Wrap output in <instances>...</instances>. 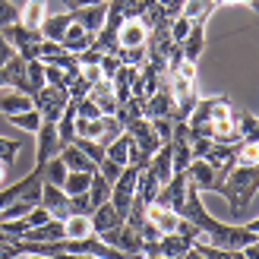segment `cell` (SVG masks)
Wrapping results in <instances>:
<instances>
[{"mask_svg":"<svg viewBox=\"0 0 259 259\" xmlns=\"http://www.w3.org/2000/svg\"><path fill=\"white\" fill-rule=\"evenodd\" d=\"M222 196L228 199L231 205V215L234 218H243L250 209L253 196L259 193V164H234L228 171V177L222 180Z\"/></svg>","mask_w":259,"mask_h":259,"instance_id":"cell-1","label":"cell"},{"mask_svg":"<svg viewBox=\"0 0 259 259\" xmlns=\"http://www.w3.org/2000/svg\"><path fill=\"white\" fill-rule=\"evenodd\" d=\"M32 105H35L38 114H41V120L57 123V117L63 114V108L70 105V92H67V89H60V85H41L32 95Z\"/></svg>","mask_w":259,"mask_h":259,"instance_id":"cell-2","label":"cell"},{"mask_svg":"<svg viewBox=\"0 0 259 259\" xmlns=\"http://www.w3.org/2000/svg\"><path fill=\"white\" fill-rule=\"evenodd\" d=\"M136 177H139V167H133V164H126L123 171H120V177L111 184V205L117 209V215L120 218H126V212H130V202H133V196H136Z\"/></svg>","mask_w":259,"mask_h":259,"instance_id":"cell-3","label":"cell"},{"mask_svg":"<svg viewBox=\"0 0 259 259\" xmlns=\"http://www.w3.org/2000/svg\"><path fill=\"white\" fill-rule=\"evenodd\" d=\"M98 237L105 240L108 247L120 250V253H142V237H139V231H136V228H130L126 222L114 225V228H108V231H101Z\"/></svg>","mask_w":259,"mask_h":259,"instance_id":"cell-4","label":"cell"},{"mask_svg":"<svg viewBox=\"0 0 259 259\" xmlns=\"http://www.w3.org/2000/svg\"><path fill=\"white\" fill-rule=\"evenodd\" d=\"M187 180L193 187H196L199 193H218L222 190V180H218V174H215V167L205 161V158H193L190 164H187Z\"/></svg>","mask_w":259,"mask_h":259,"instance_id":"cell-5","label":"cell"},{"mask_svg":"<svg viewBox=\"0 0 259 259\" xmlns=\"http://www.w3.org/2000/svg\"><path fill=\"white\" fill-rule=\"evenodd\" d=\"M35 164H48L54 155H60V136H57V126L54 123H48V120H41V126L35 130Z\"/></svg>","mask_w":259,"mask_h":259,"instance_id":"cell-6","label":"cell"},{"mask_svg":"<svg viewBox=\"0 0 259 259\" xmlns=\"http://www.w3.org/2000/svg\"><path fill=\"white\" fill-rule=\"evenodd\" d=\"M184 199H187V174L180 171V174H174L171 180H167V184H161V190H158V196H155L152 205H161V209L180 212Z\"/></svg>","mask_w":259,"mask_h":259,"instance_id":"cell-7","label":"cell"},{"mask_svg":"<svg viewBox=\"0 0 259 259\" xmlns=\"http://www.w3.org/2000/svg\"><path fill=\"white\" fill-rule=\"evenodd\" d=\"M123 130H126L130 136H133V142L149 155V158L161 149V139H158V133L152 130V120H149V117H136V120H130Z\"/></svg>","mask_w":259,"mask_h":259,"instance_id":"cell-8","label":"cell"},{"mask_svg":"<svg viewBox=\"0 0 259 259\" xmlns=\"http://www.w3.org/2000/svg\"><path fill=\"white\" fill-rule=\"evenodd\" d=\"M105 16H108V0L101 4H92V7H79V10H70V19L76 25H82L89 35H98L101 25H105Z\"/></svg>","mask_w":259,"mask_h":259,"instance_id":"cell-9","label":"cell"},{"mask_svg":"<svg viewBox=\"0 0 259 259\" xmlns=\"http://www.w3.org/2000/svg\"><path fill=\"white\" fill-rule=\"evenodd\" d=\"M174 111V95H171V85H167V79L158 85V92L149 95L146 101H142V117H171Z\"/></svg>","mask_w":259,"mask_h":259,"instance_id":"cell-10","label":"cell"},{"mask_svg":"<svg viewBox=\"0 0 259 259\" xmlns=\"http://www.w3.org/2000/svg\"><path fill=\"white\" fill-rule=\"evenodd\" d=\"M41 205L54 215V218H67L70 215V196L63 193V187H57V184H41Z\"/></svg>","mask_w":259,"mask_h":259,"instance_id":"cell-11","label":"cell"},{"mask_svg":"<svg viewBox=\"0 0 259 259\" xmlns=\"http://www.w3.org/2000/svg\"><path fill=\"white\" fill-rule=\"evenodd\" d=\"M146 218L161 231V234H177L180 225H184V215H180V212H171V209H161V205H149V209H146Z\"/></svg>","mask_w":259,"mask_h":259,"instance_id":"cell-12","label":"cell"},{"mask_svg":"<svg viewBox=\"0 0 259 259\" xmlns=\"http://www.w3.org/2000/svg\"><path fill=\"white\" fill-rule=\"evenodd\" d=\"M89 98L98 105L101 117H114V111H117V95H114V89H111V79H98L92 89H89Z\"/></svg>","mask_w":259,"mask_h":259,"instance_id":"cell-13","label":"cell"},{"mask_svg":"<svg viewBox=\"0 0 259 259\" xmlns=\"http://www.w3.org/2000/svg\"><path fill=\"white\" fill-rule=\"evenodd\" d=\"M139 22L146 25V32H152V29H171V19H167V13H164V7L158 4V0H142Z\"/></svg>","mask_w":259,"mask_h":259,"instance_id":"cell-14","label":"cell"},{"mask_svg":"<svg viewBox=\"0 0 259 259\" xmlns=\"http://www.w3.org/2000/svg\"><path fill=\"white\" fill-rule=\"evenodd\" d=\"M60 45L70 51V54H82V51H89L95 45V35H89L82 25H76V22H70V29H67V35L60 38Z\"/></svg>","mask_w":259,"mask_h":259,"instance_id":"cell-15","label":"cell"},{"mask_svg":"<svg viewBox=\"0 0 259 259\" xmlns=\"http://www.w3.org/2000/svg\"><path fill=\"white\" fill-rule=\"evenodd\" d=\"M60 161L67 164V171H85V174H95V171H98V164L89 158V155H82L79 149L73 146V142L60 149Z\"/></svg>","mask_w":259,"mask_h":259,"instance_id":"cell-16","label":"cell"},{"mask_svg":"<svg viewBox=\"0 0 259 259\" xmlns=\"http://www.w3.org/2000/svg\"><path fill=\"white\" fill-rule=\"evenodd\" d=\"M146 25H142L139 19H126L123 25H120V32H117V45L126 51V48H142L146 45Z\"/></svg>","mask_w":259,"mask_h":259,"instance_id":"cell-17","label":"cell"},{"mask_svg":"<svg viewBox=\"0 0 259 259\" xmlns=\"http://www.w3.org/2000/svg\"><path fill=\"white\" fill-rule=\"evenodd\" d=\"M180 48H184V60L196 63V60H199V54L205 51V25L193 22V29H190V35L184 38V41H180Z\"/></svg>","mask_w":259,"mask_h":259,"instance_id":"cell-18","label":"cell"},{"mask_svg":"<svg viewBox=\"0 0 259 259\" xmlns=\"http://www.w3.org/2000/svg\"><path fill=\"white\" fill-rule=\"evenodd\" d=\"M89 218H92V234H101V231H108V228H114V225H120V222H123V218L117 215V209H114L111 202L95 205Z\"/></svg>","mask_w":259,"mask_h":259,"instance_id":"cell-19","label":"cell"},{"mask_svg":"<svg viewBox=\"0 0 259 259\" xmlns=\"http://www.w3.org/2000/svg\"><path fill=\"white\" fill-rule=\"evenodd\" d=\"M70 10H63V13H54V16H45V22H41V35L48 38V41H60L63 35H67V29H70Z\"/></svg>","mask_w":259,"mask_h":259,"instance_id":"cell-20","label":"cell"},{"mask_svg":"<svg viewBox=\"0 0 259 259\" xmlns=\"http://www.w3.org/2000/svg\"><path fill=\"white\" fill-rule=\"evenodd\" d=\"M158 190H161V180L155 177L149 167H142L139 177H136V196L146 202V205H152V202H155V196H158Z\"/></svg>","mask_w":259,"mask_h":259,"instance_id":"cell-21","label":"cell"},{"mask_svg":"<svg viewBox=\"0 0 259 259\" xmlns=\"http://www.w3.org/2000/svg\"><path fill=\"white\" fill-rule=\"evenodd\" d=\"M45 16H48L45 0H25V7L19 10V22L25 25V29H38V32H41Z\"/></svg>","mask_w":259,"mask_h":259,"instance_id":"cell-22","label":"cell"},{"mask_svg":"<svg viewBox=\"0 0 259 259\" xmlns=\"http://www.w3.org/2000/svg\"><path fill=\"white\" fill-rule=\"evenodd\" d=\"M215 0H187L184 4V13H180V16H187L190 22H199V25H205L209 22V16L215 13Z\"/></svg>","mask_w":259,"mask_h":259,"instance_id":"cell-23","label":"cell"},{"mask_svg":"<svg viewBox=\"0 0 259 259\" xmlns=\"http://www.w3.org/2000/svg\"><path fill=\"white\" fill-rule=\"evenodd\" d=\"M63 228H67L70 240H82V237L92 234V218L89 215H67L63 218Z\"/></svg>","mask_w":259,"mask_h":259,"instance_id":"cell-24","label":"cell"},{"mask_svg":"<svg viewBox=\"0 0 259 259\" xmlns=\"http://www.w3.org/2000/svg\"><path fill=\"white\" fill-rule=\"evenodd\" d=\"M142 101H146V98H126L123 101V105H117V111H114V120H117V126L123 130L130 120H136V117H142Z\"/></svg>","mask_w":259,"mask_h":259,"instance_id":"cell-25","label":"cell"},{"mask_svg":"<svg viewBox=\"0 0 259 259\" xmlns=\"http://www.w3.org/2000/svg\"><path fill=\"white\" fill-rule=\"evenodd\" d=\"M29 108H35V105H32V98L22 95V92H10L7 98H0V114H4V117H10V114H22Z\"/></svg>","mask_w":259,"mask_h":259,"instance_id":"cell-26","label":"cell"},{"mask_svg":"<svg viewBox=\"0 0 259 259\" xmlns=\"http://www.w3.org/2000/svg\"><path fill=\"white\" fill-rule=\"evenodd\" d=\"M89 199H92V209L111 199V180H105L98 171L92 174V184H89Z\"/></svg>","mask_w":259,"mask_h":259,"instance_id":"cell-27","label":"cell"},{"mask_svg":"<svg viewBox=\"0 0 259 259\" xmlns=\"http://www.w3.org/2000/svg\"><path fill=\"white\" fill-rule=\"evenodd\" d=\"M126 152H130V133L123 130V133L105 149V158H111V161H117L120 167H126Z\"/></svg>","mask_w":259,"mask_h":259,"instance_id":"cell-28","label":"cell"},{"mask_svg":"<svg viewBox=\"0 0 259 259\" xmlns=\"http://www.w3.org/2000/svg\"><path fill=\"white\" fill-rule=\"evenodd\" d=\"M89 184H92V174H85V171H70L67 180H63V193H67V196L89 193Z\"/></svg>","mask_w":259,"mask_h":259,"instance_id":"cell-29","label":"cell"},{"mask_svg":"<svg viewBox=\"0 0 259 259\" xmlns=\"http://www.w3.org/2000/svg\"><path fill=\"white\" fill-rule=\"evenodd\" d=\"M13 126H19V130H29V133H35L38 126H41V114H38L35 108H29V111H22V114H10L7 117Z\"/></svg>","mask_w":259,"mask_h":259,"instance_id":"cell-30","label":"cell"},{"mask_svg":"<svg viewBox=\"0 0 259 259\" xmlns=\"http://www.w3.org/2000/svg\"><path fill=\"white\" fill-rule=\"evenodd\" d=\"M67 164L60 161V155H54L48 164H45V184H57V187H63V180H67Z\"/></svg>","mask_w":259,"mask_h":259,"instance_id":"cell-31","label":"cell"},{"mask_svg":"<svg viewBox=\"0 0 259 259\" xmlns=\"http://www.w3.org/2000/svg\"><path fill=\"white\" fill-rule=\"evenodd\" d=\"M234 164H259V142H240Z\"/></svg>","mask_w":259,"mask_h":259,"instance_id":"cell-32","label":"cell"},{"mask_svg":"<svg viewBox=\"0 0 259 259\" xmlns=\"http://www.w3.org/2000/svg\"><path fill=\"white\" fill-rule=\"evenodd\" d=\"M25 79H29L32 85H35V92L45 85V60H25Z\"/></svg>","mask_w":259,"mask_h":259,"instance_id":"cell-33","label":"cell"},{"mask_svg":"<svg viewBox=\"0 0 259 259\" xmlns=\"http://www.w3.org/2000/svg\"><path fill=\"white\" fill-rule=\"evenodd\" d=\"M73 146L79 149L82 155H89V158H92L95 164H98L101 158H105V149H101V146H98L95 139H82V136H76V139H73Z\"/></svg>","mask_w":259,"mask_h":259,"instance_id":"cell-34","label":"cell"},{"mask_svg":"<svg viewBox=\"0 0 259 259\" xmlns=\"http://www.w3.org/2000/svg\"><path fill=\"white\" fill-rule=\"evenodd\" d=\"M193 250L202 253L205 259H231V253H234V250H222V247H215V243H205V240H196V243H193Z\"/></svg>","mask_w":259,"mask_h":259,"instance_id":"cell-35","label":"cell"},{"mask_svg":"<svg viewBox=\"0 0 259 259\" xmlns=\"http://www.w3.org/2000/svg\"><path fill=\"white\" fill-rule=\"evenodd\" d=\"M29 231V225H25V218H13V222H0V234H7L13 240H22V234Z\"/></svg>","mask_w":259,"mask_h":259,"instance_id":"cell-36","label":"cell"},{"mask_svg":"<svg viewBox=\"0 0 259 259\" xmlns=\"http://www.w3.org/2000/svg\"><path fill=\"white\" fill-rule=\"evenodd\" d=\"M174 117H152V130L158 133V139L161 142H171V136H174Z\"/></svg>","mask_w":259,"mask_h":259,"instance_id":"cell-37","label":"cell"},{"mask_svg":"<svg viewBox=\"0 0 259 259\" xmlns=\"http://www.w3.org/2000/svg\"><path fill=\"white\" fill-rule=\"evenodd\" d=\"M16 155H19V142H16V139H7V136H0V161L13 167V161H16Z\"/></svg>","mask_w":259,"mask_h":259,"instance_id":"cell-38","label":"cell"},{"mask_svg":"<svg viewBox=\"0 0 259 259\" xmlns=\"http://www.w3.org/2000/svg\"><path fill=\"white\" fill-rule=\"evenodd\" d=\"M190 29H193V22L187 19V16H177V19H171V29H167V32H171V41H184V38L190 35Z\"/></svg>","mask_w":259,"mask_h":259,"instance_id":"cell-39","label":"cell"},{"mask_svg":"<svg viewBox=\"0 0 259 259\" xmlns=\"http://www.w3.org/2000/svg\"><path fill=\"white\" fill-rule=\"evenodd\" d=\"M70 215H92V199H89V193L70 196Z\"/></svg>","mask_w":259,"mask_h":259,"instance_id":"cell-40","label":"cell"},{"mask_svg":"<svg viewBox=\"0 0 259 259\" xmlns=\"http://www.w3.org/2000/svg\"><path fill=\"white\" fill-rule=\"evenodd\" d=\"M13 22H19V7L13 0H0V29L13 25Z\"/></svg>","mask_w":259,"mask_h":259,"instance_id":"cell-41","label":"cell"},{"mask_svg":"<svg viewBox=\"0 0 259 259\" xmlns=\"http://www.w3.org/2000/svg\"><path fill=\"white\" fill-rule=\"evenodd\" d=\"M51 218H54V215H51V212L45 209V205L38 202V205H32V212L25 215V225H29V228H41L45 222H51Z\"/></svg>","mask_w":259,"mask_h":259,"instance_id":"cell-42","label":"cell"},{"mask_svg":"<svg viewBox=\"0 0 259 259\" xmlns=\"http://www.w3.org/2000/svg\"><path fill=\"white\" fill-rule=\"evenodd\" d=\"M76 111H79V117H85V120H98L101 117V111H98V105H95V101L92 98H79V101H76Z\"/></svg>","mask_w":259,"mask_h":259,"instance_id":"cell-43","label":"cell"},{"mask_svg":"<svg viewBox=\"0 0 259 259\" xmlns=\"http://www.w3.org/2000/svg\"><path fill=\"white\" fill-rule=\"evenodd\" d=\"M120 171H123V167H120L117 161H111V158H101V161H98V174L105 177V180H111V184L120 177Z\"/></svg>","mask_w":259,"mask_h":259,"instance_id":"cell-44","label":"cell"},{"mask_svg":"<svg viewBox=\"0 0 259 259\" xmlns=\"http://www.w3.org/2000/svg\"><path fill=\"white\" fill-rule=\"evenodd\" d=\"M45 85H60V89H67V73H63L60 67H48V63H45Z\"/></svg>","mask_w":259,"mask_h":259,"instance_id":"cell-45","label":"cell"},{"mask_svg":"<svg viewBox=\"0 0 259 259\" xmlns=\"http://www.w3.org/2000/svg\"><path fill=\"white\" fill-rule=\"evenodd\" d=\"M98 67H101V76H105V79H111V76L117 73V67H120V57H117V54H101Z\"/></svg>","mask_w":259,"mask_h":259,"instance_id":"cell-46","label":"cell"},{"mask_svg":"<svg viewBox=\"0 0 259 259\" xmlns=\"http://www.w3.org/2000/svg\"><path fill=\"white\" fill-rule=\"evenodd\" d=\"M139 237H142V243H155V240L161 237V231H158V228H155V225L149 222V218H146V225L139 228Z\"/></svg>","mask_w":259,"mask_h":259,"instance_id":"cell-47","label":"cell"},{"mask_svg":"<svg viewBox=\"0 0 259 259\" xmlns=\"http://www.w3.org/2000/svg\"><path fill=\"white\" fill-rule=\"evenodd\" d=\"M184 4H187V0H164V13H167V19H177L180 16V13H184Z\"/></svg>","mask_w":259,"mask_h":259,"instance_id":"cell-48","label":"cell"},{"mask_svg":"<svg viewBox=\"0 0 259 259\" xmlns=\"http://www.w3.org/2000/svg\"><path fill=\"white\" fill-rule=\"evenodd\" d=\"M76 60H79V63H98V60H101V51L92 45L89 51H82V54H76Z\"/></svg>","mask_w":259,"mask_h":259,"instance_id":"cell-49","label":"cell"},{"mask_svg":"<svg viewBox=\"0 0 259 259\" xmlns=\"http://www.w3.org/2000/svg\"><path fill=\"white\" fill-rule=\"evenodd\" d=\"M13 54H16V51H13V45H10L7 38H4V32H0V67H4V63H7Z\"/></svg>","mask_w":259,"mask_h":259,"instance_id":"cell-50","label":"cell"},{"mask_svg":"<svg viewBox=\"0 0 259 259\" xmlns=\"http://www.w3.org/2000/svg\"><path fill=\"white\" fill-rule=\"evenodd\" d=\"M92 4H101V0H63L67 10H79V7H92Z\"/></svg>","mask_w":259,"mask_h":259,"instance_id":"cell-51","label":"cell"},{"mask_svg":"<svg viewBox=\"0 0 259 259\" xmlns=\"http://www.w3.org/2000/svg\"><path fill=\"white\" fill-rule=\"evenodd\" d=\"M243 253H247L250 259H259V240H253L250 247H243Z\"/></svg>","mask_w":259,"mask_h":259,"instance_id":"cell-52","label":"cell"},{"mask_svg":"<svg viewBox=\"0 0 259 259\" xmlns=\"http://www.w3.org/2000/svg\"><path fill=\"white\" fill-rule=\"evenodd\" d=\"M7 174H10V164H4V161H0V187L7 184Z\"/></svg>","mask_w":259,"mask_h":259,"instance_id":"cell-53","label":"cell"},{"mask_svg":"<svg viewBox=\"0 0 259 259\" xmlns=\"http://www.w3.org/2000/svg\"><path fill=\"white\" fill-rule=\"evenodd\" d=\"M180 259H205V256H202V253H196V250H187V253L180 256Z\"/></svg>","mask_w":259,"mask_h":259,"instance_id":"cell-54","label":"cell"},{"mask_svg":"<svg viewBox=\"0 0 259 259\" xmlns=\"http://www.w3.org/2000/svg\"><path fill=\"white\" fill-rule=\"evenodd\" d=\"M7 85V67H0V89Z\"/></svg>","mask_w":259,"mask_h":259,"instance_id":"cell-55","label":"cell"},{"mask_svg":"<svg viewBox=\"0 0 259 259\" xmlns=\"http://www.w3.org/2000/svg\"><path fill=\"white\" fill-rule=\"evenodd\" d=\"M120 259H146V256H142V253H123Z\"/></svg>","mask_w":259,"mask_h":259,"instance_id":"cell-56","label":"cell"},{"mask_svg":"<svg viewBox=\"0 0 259 259\" xmlns=\"http://www.w3.org/2000/svg\"><path fill=\"white\" fill-rule=\"evenodd\" d=\"M222 4H253V0H222Z\"/></svg>","mask_w":259,"mask_h":259,"instance_id":"cell-57","label":"cell"},{"mask_svg":"<svg viewBox=\"0 0 259 259\" xmlns=\"http://www.w3.org/2000/svg\"><path fill=\"white\" fill-rule=\"evenodd\" d=\"M215 4H222V0H215Z\"/></svg>","mask_w":259,"mask_h":259,"instance_id":"cell-58","label":"cell"},{"mask_svg":"<svg viewBox=\"0 0 259 259\" xmlns=\"http://www.w3.org/2000/svg\"><path fill=\"white\" fill-rule=\"evenodd\" d=\"M158 4H164V0H158Z\"/></svg>","mask_w":259,"mask_h":259,"instance_id":"cell-59","label":"cell"}]
</instances>
